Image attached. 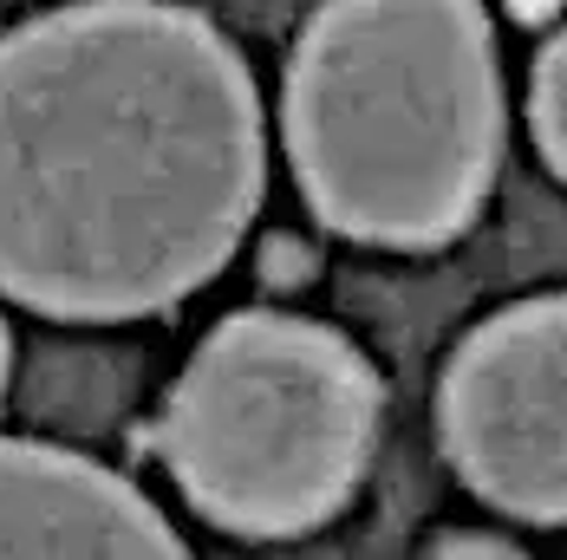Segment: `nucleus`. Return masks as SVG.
I'll list each match as a JSON object with an SVG mask.
<instances>
[{
  "instance_id": "obj_1",
  "label": "nucleus",
  "mask_w": 567,
  "mask_h": 560,
  "mask_svg": "<svg viewBox=\"0 0 567 560\" xmlns=\"http://www.w3.org/2000/svg\"><path fill=\"white\" fill-rule=\"evenodd\" d=\"M261 98L176 0H72L0 33V293L144 320L223 274L261 203Z\"/></svg>"
},
{
  "instance_id": "obj_2",
  "label": "nucleus",
  "mask_w": 567,
  "mask_h": 560,
  "mask_svg": "<svg viewBox=\"0 0 567 560\" xmlns=\"http://www.w3.org/2000/svg\"><path fill=\"white\" fill-rule=\"evenodd\" d=\"M287 157L320 222L365 248H437L503 164V72L483 0H327L287 65Z\"/></svg>"
},
{
  "instance_id": "obj_3",
  "label": "nucleus",
  "mask_w": 567,
  "mask_h": 560,
  "mask_svg": "<svg viewBox=\"0 0 567 560\" xmlns=\"http://www.w3.org/2000/svg\"><path fill=\"white\" fill-rule=\"evenodd\" d=\"M379 372L346 333L248 307L196 345L157 417V456L228 535L281 541L333 521L379 444Z\"/></svg>"
},
{
  "instance_id": "obj_4",
  "label": "nucleus",
  "mask_w": 567,
  "mask_h": 560,
  "mask_svg": "<svg viewBox=\"0 0 567 560\" xmlns=\"http://www.w3.org/2000/svg\"><path fill=\"white\" fill-rule=\"evenodd\" d=\"M451 469L515 521H567V293L489 313L437 385Z\"/></svg>"
},
{
  "instance_id": "obj_5",
  "label": "nucleus",
  "mask_w": 567,
  "mask_h": 560,
  "mask_svg": "<svg viewBox=\"0 0 567 560\" xmlns=\"http://www.w3.org/2000/svg\"><path fill=\"white\" fill-rule=\"evenodd\" d=\"M0 560H189L124 476L53 444L0 437Z\"/></svg>"
},
{
  "instance_id": "obj_6",
  "label": "nucleus",
  "mask_w": 567,
  "mask_h": 560,
  "mask_svg": "<svg viewBox=\"0 0 567 560\" xmlns=\"http://www.w3.org/2000/svg\"><path fill=\"white\" fill-rule=\"evenodd\" d=\"M528 124H535V144L548 169L567 183V27L542 46L535 59V79H528Z\"/></svg>"
},
{
  "instance_id": "obj_7",
  "label": "nucleus",
  "mask_w": 567,
  "mask_h": 560,
  "mask_svg": "<svg viewBox=\"0 0 567 560\" xmlns=\"http://www.w3.org/2000/svg\"><path fill=\"white\" fill-rule=\"evenodd\" d=\"M424 560H528V554L496 541V535H444V541H431Z\"/></svg>"
},
{
  "instance_id": "obj_8",
  "label": "nucleus",
  "mask_w": 567,
  "mask_h": 560,
  "mask_svg": "<svg viewBox=\"0 0 567 560\" xmlns=\"http://www.w3.org/2000/svg\"><path fill=\"white\" fill-rule=\"evenodd\" d=\"M7 365H13V345H7V320H0V392H7Z\"/></svg>"
}]
</instances>
